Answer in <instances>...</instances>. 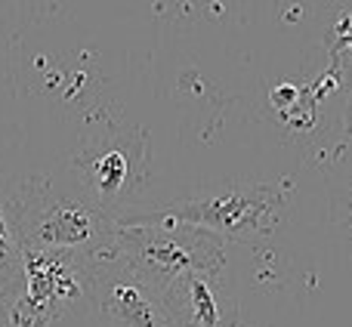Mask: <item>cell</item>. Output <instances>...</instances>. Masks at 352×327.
Here are the masks:
<instances>
[{
	"label": "cell",
	"mask_w": 352,
	"mask_h": 327,
	"mask_svg": "<svg viewBox=\"0 0 352 327\" xmlns=\"http://www.w3.org/2000/svg\"><path fill=\"white\" fill-rule=\"evenodd\" d=\"M84 297H90L87 256L22 253V284L0 300V318L6 327H50Z\"/></svg>",
	"instance_id": "4"
},
{
	"label": "cell",
	"mask_w": 352,
	"mask_h": 327,
	"mask_svg": "<svg viewBox=\"0 0 352 327\" xmlns=\"http://www.w3.org/2000/svg\"><path fill=\"white\" fill-rule=\"evenodd\" d=\"M19 284H22V247H19L16 232L3 210V198H0V300L10 297Z\"/></svg>",
	"instance_id": "8"
},
{
	"label": "cell",
	"mask_w": 352,
	"mask_h": 327,
	"mask_svg": "<svg viewBox=\"0 0 352 327\" xmlns=\"http://www.w3.org/2000/svg\"><path fill=\"white\" fill-rule=\"evenodd\" d=\"M115 247L161 293L182 275H226V241L195 225L167 219L118 223Z\"/></svg>",
	"instance_id": "2"
},
{
	"label": "cell",
	"mask_w": 352,
	"mask_h": 327,
	"mask_svg": "<svg viewBox=\"0 0 352 327\" xmlns=\"http://www.w3.org/2000/svg\"><path fill=\"white\" fill-rule=\"evenodd\" d=\"M22 253H78L93 256L115 241L118 219L99 210L87 194H72L53 176H25L3 194Z\"/></svg>",
	"instance_id": "1"
},
{
	"label": "cell",
	"mask_w": 352,
	"mask_h": 327,
	"mask_svg": "<svg viewBox=\"0 0 352 327\" xmlns=\"http://www.w3.org/2000/svg\"><path fill=\"white\" fill-rule=\"evenodd\" d=\"M90 297L111 327H179L164 303V293L152 287L115 247L87 256Z\"/></svg>",
	"instance_id": "5"
},
{
	"label": "cell",
	"mask_w": 352,
	"mask_h": 327,
	"mask_svg": "<svg viewBox=\"0 0 352 327\" xmlns=\"http://www.w3.org/2000/svg\"><path fill=\"white\" fill-rule=\"evenodd\" d=\"M74 167L84 176L87 198L99 210L118 216V204L146 179V133L109 127L78 148Z\"/></svg>",
	"instance_id": "6"
},
{
	"label": "cell",
	"mask_w": 352,
	"mask_h": 327,
	"mask_svg": "<svg viewBox=\"0 0 352 327\" xmlns=\"http://www.w3.org/2000/svg\"><path fill=\"white\" fill-rule=\"evenodd\" d=\"M164 303L179 327H238V300L223 275H182L164 291Z\"/></svg>",
	"instance_id": "7"
},
{
	"label": "cell",
	"mask_w": 352,
	"mask_h": 327,
	"mask_svg": "<svg viewBox=\"0 0 352 327\" xmlns=\"http://www.w3.org/2000/svg\"><path fill=\"white\" fill-rule=\"evenodd\" d=\"M281 194L272 185H250V188H223V192L204 194L161 204L152 210L127 207L118 213V223H142V219H167V223L195 225L210 235H219L226 241H260L272 235L278 219Z\"/></svg>",
	"instance_id": "3"
}]
</instances>
